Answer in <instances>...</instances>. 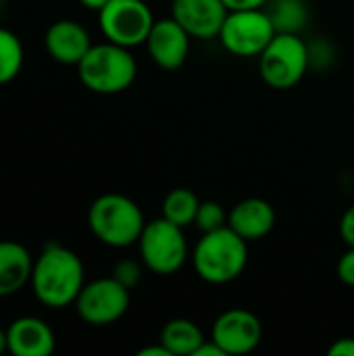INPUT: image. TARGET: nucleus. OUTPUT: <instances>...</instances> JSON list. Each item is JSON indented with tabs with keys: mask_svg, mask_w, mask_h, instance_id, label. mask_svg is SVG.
<instances>
[{
	"mask_svg": "<svg viewBox=\"0 0 354 356\" xmlns=\"http://www.w3.org/2000/svg\"><path fill=\"white\" fill-rule=\"evenodd\" d=\"M29 284L40 305L48 309H65L75 305L86 284L83 263L71 248L50 242L33 261Z\"/></svg>",
	"mask_w": 354,
	"mask_h": 356,
	"instance_id": "nucleus-1",
	"label": "nucleus"
},
{
	"mask_svg": "<svg viewBox=\"0 0 354 356\" xmlns=\"http://www.w3.org/2000/svg\"><path fill=\"white\" fill-rule=\"evenodd\" d=\"M248 265V242L230 225L202 234L192 250L194 273L213 286L236 282Z\"/></svg>",
	"mask_w": 354,
	"mask_h": 356,
	"instance_id": "nucleus-2",
	"label": "nucleus"
},
{
	"mask_svg": "<svg viewBox=\"0 0 354 356\" xmlns=\"http://www.w3.org/2000/svg\"><path fill=\"white\" fill-rule=\"evenodd\" d=\"M146 225L144 213L129 196L111 192L98 196L88 211V227L98 242L111 248H127L138 244Z\"/></svg>",
	"mask_w": 354,
	"mask_h": 356,
	"instance_id": "nucleus-3",
	"label": "nucleus"
},
{
	"mask_svg": "<svg viewBox=\"0 0 354 356\" xmlns=\"http://www.w3.org/2000/svg\"><path fill=\"white\" fill-rule=\"evenodd\" d=\"M131 48L102 42L92 44V48L86 52V56L77 65L79 81L94 94L111 96L125 92L138 75V63Z\"/></svg>",
	"mask_w": 354,
	"mask_h": 356,
	"instance_id": "nucleus-4",
	"label": "nucleus"
},
{
	"mask_svg": "<svg viewBox=\"0 0 354 356\" xmlns=\"http://www.w3.org/2000/svg\"><path fill=\"white\" fill-rule=\"evenodd\" d=\"M138 250L144 267L161 277L177 273L190 257L184 227L165 217L146 221L138 240Z\"/></svg>",
	"mask_w": 354,
	"mask_h": 356,
	"instance_id": "nucleus-5",
	"label": "nucleus"
},
{
	"mask_svg": "<svg viewBox=\"0 0 354 356\" xmlns=\"http://www.w3.org/2000/svg\"><path fill=\"white\" fill-rule=\"evenodd\" d=\"M311 69L309 42L300 33H275L259 56V73L273 90H290Z\"/></svg>",
	"mask_w": 354,
	"mask_h": 356,
	"instance_id": "nucleus-6",
	"label": "nucleus"
},
{
	"mask_svg": "<svg viewBox=\"0 0 354 356\" xmlns=\"http://www.w3.org/2000/svg\"><path fill=\"white\" fill-rule=\"evenodd\" d=\"M275 33L277 31L267 8H240L227 13L219 31V42L234 56L259 58Z\"/></svg>",
	"mask_w": 354,
	"mask_h": 356,
	"instance_id": "nucleus-7",
	"label": "nucleus"
},
{
	"mask_svg": "<svg viewBox=\"0 0 354 356\" xmlns=\"http://www.w3.org/2000/svg\"><path fill=\"white\" fill-rule=\"evenodd\" d=\"M154 21L156 19L144 0H111L98 10L102 35L108 42L125 48L146 44Z\"/></svg>",
	"mask_w": 354,
	"mask_h": 356,
	"instance_id": "nucleus-8",
	"label": "nucleus"
},
{
	"mask_svg": "<svg viewBox=\"0 0 354 356\" xmlns=\"http://www.w3.org/2000/svg\"><path fill=\"white\" fill-rule=\"evenodd\" d=\"M129 309V290L113 275L83 284L75 311L79 319L94 327H106L117 323Z\"/></svg>",
	"mask_w": 354,
	"mask_h": 356,
	"instance_id": "nucleus-9",
	"label": "nucleus"
},
{
	"mask_svg": "<svg viewBox=\"0 0 354 356\" xmlns=\"http://www.w3.org/2000/svg\"><path fill=\"white\" fill-rule=\"evenodd\" d=\"M211 340L225 356L248 355L263 340V323L248 309H227L213 321Z\"/></svg>",
	"mask_w": 354,
	"mask_h": 356,
	"instance_id": "nucleus-10",
	"label": "nucleus"
},
{
	"mask_svg": "<svg viewBox=\"0 0 354 356\" xmlns=\"http://www.w3.org/2000/svg\"><path fill=\"white\" fill-rule=\"evenodd\" d=\"M190 42L192 35L173 17H165L154 21L146 40V48L150 58L161 69L175 71L186 63L190 54Z\"/></svg>",
	"mask_w": 354,
	"mask_h": 356,
	"instance_id": "nucleus-11",
	"label": "nucleus"
},
{
	"mask_svg": "<svg viewBox=\"0 0 354 356\" xmlns=\"http://www.w3.org/2000/svg\"><path fill=\"white\" fill-rule=\"evenodd\" d=\"M230 8L223 0H173L171 17L194 38L215 40L223 27Z\"/></svg>",
	"mask_w": 354,
	"mask_h": 356,
	"instance_id": "nucleus-12",
	"label": "nucleus"
},
{
	"mask_svg": "<svg viewBox=\"0 0 354 356\" xmlns=\"http://www.w3.org/2000/svg\"><path fill=\"white\" fill-rule=\"evenodd\" d=\"M44 46L52 60L77 67L86 52L92 48V38L81 23L73 19H58L46 29Z\"/></svg>",
	"mask_w": 354,
	"mask_h": 356,
	"instance_id": "nucleus-13",
	"label": "nucleus"
},
{
	"mask_svg": "<svg viewBox=\"0 0 354 356\" xmlns=\"http://www.w3.org/2000/svg\"><path fill=\"white\" fill-rule=\"evenodd\" d=\"M8 353L15 356H50L56 348L52 327L40 317H19L8 330Z\"/></svg>",
	"mask_w": 354,
	"mask_h": 356,
	"instance_id": "nucleus-14",
	"label": "nucleus"
},
{
	"mask_svg": "<svg viewBox=\"0 0 354 356\" xmlns=\"http://www.w3.org/2000/svg\"><path fill=\"white\" fill-rule=\"evenodd\" d=\"M275 209L263 198H244L227 213V225L246 242L267 238L275 227Z\"/></svg>",
	"mask_w": 354,
	"mask_h": 356,
	"instance_id": "nucleus-15",
	"label": "nucleus"
},
{
	"mask_svg": "<svg viewBox=\"0 0 354 356\" xmlns=\"http://www.w3.org/2000/svg\"><path fill=\"white\" fill-rule=\"evenodd\" d=\"M33 259L29 250L15 240H0V298L23 290L31 280Z\"/></svg>",
	"mask_w": 354,
	"mask_h": 356,
	"instance_id": "nucleus-16",
	"label": "nucleus"
},
{
	"mask_svg": "<svg viewBox=\"0 0 354 356\" xmlns=\"http://www.w3.org/2000/svg\"><path fill=\"white\" fill-rule=\"evenodd\" d=\"M159 342L173 356H194L207 342L204 332L192 319H171L163 325Z\"/></svg>",
	"mask_w": 354,
	"mask_h": 356,
	"instance_id": "nucleus-17",
	"label": "nucleus"
},
{
	"mask_svg": "<svg viewBox=\"0 0 354 356\" xmlns=\"http://www.w3.org/2000/svg\"><path fill=\"white\" fill-rule=\"evenodd\" d=\"M265 8L277 33H300L311 17L307 0H269Z\"/></svg>",
	"mask_w": 354,
	"mask_h": 356,
	"instance_id": "nucleus-18",
	"label": "nucleus"
},
{
	"mask_svg": "<svg viewBox=\"0 0 354 356\" xmlns=\"http://www.w3.org/2000/svg\"><path fill=\"white\" fill-rule=\"evenodd\" d=\"M198 207H200V200L190 188H175L163 198L161 217L186 229L188 225H194Z\"/></svg>",
	"mask_w": 354,
	"mask_h": 356,
	"instance_id": "nucleus-19",
	"label": "nucleus"
},
{
	"mask_svg": "<svg viewBox=\"0 0 354 356\" xmlns=\"http://www.w3.org/2000/svg\"><path fill=\"white\" fill-rule=\"evenodd\" d=\"M23 44L10 29L0 27V86L13 81L23 69Z\"/></svg>",
	"mask_w": 354,
	"mask_h": 356,
	"instance_id": "nucleus-20",
	"label": "nucleus"
},
{
	"mask_svg": "<svg viewBox=\"0 0 354 356\" xmlns=\"http://www.w3.org/2000/svg\"><path fill=\"white\" fill-rule=\"evenodd\" d=\"M194 225H196L198 232H202V234L215 232V229L227 225V213H225V209H223L219 202H215V200H204V202H200V207H198Z\"/></svg>",
	"mask_w": 354,
	"mask_h": 356,
	"instance_id": "nucleus-21",
	"label": "nucleus"
},
{
	"mask_svg": "<svg viewBox=\"0 0 354 356\" xmlns=\"http://www.w3.org/2000/svg\"><path fill=\"white\" fill-rule=\"evenodd\" d=\"M142 265L144 263H138V261H134V259H123V261H119L115 267H113V277L119 282V284H123L127 290H134L138 284H140V280H142Z\"/></svg>",
	"mask_w": 354,
	"mask_h": 356,
	"instance_id": "nucleus-22",
	"label": "nucleus"
},
{
	"mask_svg": "<svg viewBox=\"0 0 354 356\" xmlns=\"http://www.w3.org/2000/svg\"><path fill=\"white\" fill-rule=\"evenodd\" d=\"M334 46L328 40H319L309 44V60H311V69H328L334 63Z\"/></svg>",
	"mask_w": 354,
	"mask_h": 356,
	"instance_id": "nucleus-23",
	"label": "nucleus"
},
{
	"mask_svg": "<svg viewBox=\"0 0 354 356\" xmlns=\"http://www.w3.org/2000/svg\"><path fill=\"white\" fill-rule=\"evenodd\" d=\"M336 273L344 286L354 288V246H348V250L340 257L336 265Z\"/></svg>",
	"mask_w": 354,
	"mask_h": 356,
	"instance_id": "nucleus-24",
	"label": "nucleus"
},
{
	"mask_svg": "<svg viewBox=\"0 0 354 356\" xmlns=\"http://www.w3.org/2000/svg\"><path fill=\"white\" fill-rule=\"evenodd\" d=\"M340 236L346 246H354V204L344 211L340 219Z\"/></svg>",
	"mask_w": 354,
	"mask_h": 356,
	"instance_id": "nucleus-25",
	"label": "nucleus"
},
{
	"mask_svg": "<svg viewBox=\"0 0 354 356\" xmlns=\"http://www.w3.org/2000/svg\"><path fill=\"white\" fill-rule=\"evenodd\" d=\"M330 356H354V338H340L336 340L330 348H328Z\"/></svg>",
	"mask_w": 354,
	"mask_h": 356,
	"instance_id": "nucleus-26",
	"label": "nucleus"
},
{
	"mask_svg": "<svg viewBox=\"0 0 354 356\" xmlns=\"http://www.w3.org/2000/svg\"><path fill=\"white\" fill-rule=\"evenodd\" d=\"M230 10H240V8H265L269 0H223Z\"/></svg>",
	"mask_w": 354,
	"mask_h": 356,
	"instance_id": "nucleus-27",
	"label": "nucleus"
},
{
	"mask_svg": "<svg viewBox=\"0 0 354 356\" xmlns=\"http://www.w3.org/2000/svg\"><path fill=\"white\" fill-rule=\"evenodd\" d=\"M194 356H225V353H223V350H221V348H219V346L209 338V340H207V342L196 350V355Z\"/></svg>",
	"mask_w": 354,
	"mask_h": 356,
	"instance_id": "nucleus-28",
	"label": "nucleus"
},
{
	"mask_svg": "<svg viewBox=\"0 0 354 356\" xmlns=\"http://www.w3.org/2000/svg\"><path fill=\"white\" fill-rule=\"evenodd\" d=\"M138 356H173L161 342L159 344H152V346H144V348H140L138 353H136Z\"/></svg>",
	"mask_w": 354,
	"mask_h": 356,
	"instance_id": "nucleus-29",
	"label": "nucleus"
},
{
	"mask_svg": "<svg viewBox=\"0 0 354 356\" xmlns=\"http://www.w3.org/2000/svg\"><path fill=\"white\" fill-rule=\"evenodd\" d=\"M111 0H79V4L83 6V8H88V10H100L102 6H106Z\"/></svg>",
	"mask_w": 354,
	"mask_h": 356,
	"instance_id": "nucleus-30",
	"label": "nucleus"
},
{
	"mask_svg": "<svg viewBox=\"0 0 354 356\" xmlns=\"http://www.w3.org/2000/svg\"><path fill=\"white\" fill-rule=\"evenodd\" d=\"M8 350V338H6V332L0 330V355Z\"/></svg>",
	"mask_w": 354,
	"mask_h": 356,
	"instance_id": "nucleus-31",
	"label": "nucleus"
}]
</instances>
